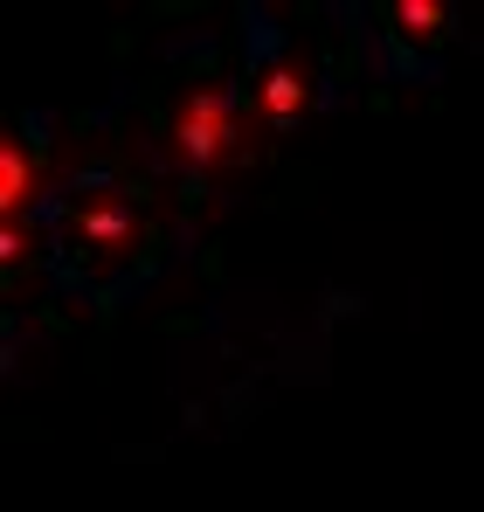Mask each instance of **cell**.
<instances>
[{
  "label": "cell",
  "mask_w": 484,
  "mask_h": 512,
  "mask_svg": "<svg viewBox=\"0 0 484 512\" xmlns=\"http://www.w3.org/2000/svg\"><path fill=\"white\" fill-rule=\"evenodd\" d=\"M35 153L21 146V132L14 139H0V222H21L28 208H35Z\"/></svg>",
  "instance_id": "4"
},
{
  "label": "cell",
  "mask_w": 484,
  "mask_h": 512,
  "mask_svg": "<svg viewBox=\"0 0 484 512\" xmlns=\"http://www.w3.org/2000/svg\"><path fill=\"white\" fill-rule=\"evenodd\" d=\"M374 35L395 49V63L415 70V63H429V49L450 35V7L443 0H388V7H374Z\"/></svg>",
  "instance_id": "2"
},
{
  "label": "cell",
  "mask_w": 484,
  "mask_h": 512,
  "mask_svg": "<svg viewBox=\"0 0 484 512\" xmlns=\"http://www.w3.org/2000/svg\"><path fill=\"white\" fill-rule=\"evenodd\" d=\"M249 104H256L263 125L305 118V111H312V70H305L298 56H263V63L249 70Z\"/></svg>",
  "instance_id": "3"
},
{
  "label": "cell",
  "mask_w": 484,
  "mask_h": 512,
  "mask_svg": "<svg viewBox=\"0 0 484 512\" xmlns=\"http://www.w3.org/2000/svg\"><path fill=\"white\" fill-rule=\"evenodd\" d=\"M173 160L187 173H215L222 160H236L242 153V97L229 84H194L180 97V111H173Z\"/></svg>",
  "instance_id": "1"
}]
</instances>
